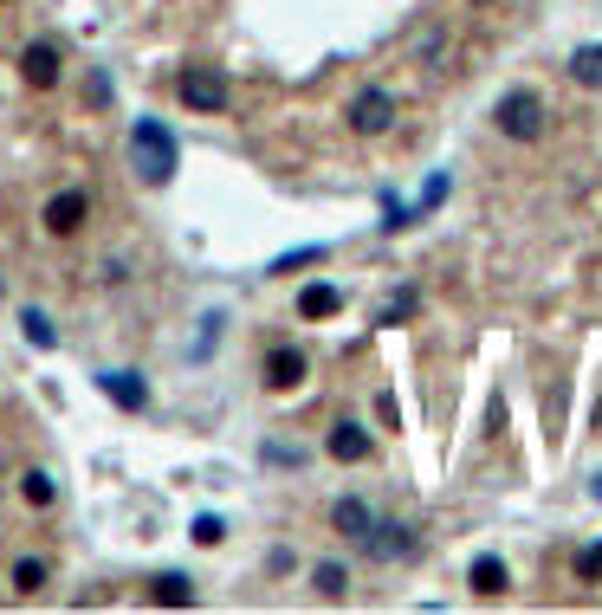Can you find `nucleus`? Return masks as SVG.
<instances>
[{"mask_svg": "<svg viewBox=\"0 0 602 615\" xmlns=\"http://www.w3.org/2000/svg\"><path fill=\"white\" fill-rule=\"evenodd\" d=\"M175 162H182V149H175L169 123L136 117V123H130V169H136V182H143V188H162V182L175 175Z\"/></svg>", "mask_w": 602, "mask_h": 615, "instance_id": "f257e3e1", "label": "nucleus"}, {"mask_svg": "<svg viewBox=\"0 0 602 615\" xmlns=\"http://www.w3.org/2000/svg\"><path fill=\"white\" fill-rule=\"evenodd\" d=\"M492 123H499V136H512V143H538V136L551 130V104H544L531 85H518V91H505V98L492 104Z\"/></svg>", "mask_w": 602, "mask_h": 615, "instance_id": "f03ea898", "label": "nucleus"}, {"mask_svg": "<svg viewBox=\"0 0 602 615\" xmlns=\"http://www.w3.org/2000/svg\"><path fill=\"white\" fill-rule=\"evenodd\" d=\"M175 91H182V104H188V111H201V117L227 111V78L208 72V65H188V72L175 78Z\"/></svg>", "mask_w": 602, "mask_h": 615, "instance_id": "7ed1b4c3", "label": "nucleus"}, {"mask_svg": "<svg viewBox=\"0 0 602 615\" xmlns=\"http://www.w3.org/2000/svg\"><path fill=\"white\" fill-rule=\"evenodd\" d=\"M395 123V91H382V85H369L350 98V130L357 136H382Z\"/></svg>", "mask_w": 602, "mask_h": 615, "instance_id": "20e7f679", "label": "nucleus"}, {"mask_svg": "<svg viewBox=\"0 0 602 615\" xmlns=\"http://www.w3.org/2000/svg\"><path fill=\"white\" fill-rule=\"evenodd\" d=\"M85 214H91V201L78 195V188H59V195L39 208V221H46V234H59V240H72L78 227H85Z\"/></svg>", "mask_w": 602, "mask_h": 615, "instance_id": "39448f33", "label": "nucleus"}, {"mask_svg": "<svg viewBox=\"0 0 602 615\" xmlns=\"http://www.w3.org/2000/svg\"><path fill=\"white\" fill-rule=\"evenodd\" d=\"M415 531L408 525H395V518H376V525H369V538H363V551L376 557V564H395V557H415Z\"/></svg>", "mask_w": 602, "mask_h": 615, "instance_id": "423d86ee", "label": "nucleus"}, {"mask_svg": "<svg viewBox=\"0 0 602 615\" xmlns=\"http://www.w3.org/2000/svg\"><path fill=\"white\" fill-rule=\"evenodd\" d=\"M98 389L111 395L123 415H143V408H149V382L136 376V369H104V376H98Z\"/></svg>", "mask_w": 602, "mask_h": 615, "instance_id": "0eeeda50", "label": "nucleus"}, {"mask_svg": "<svg viewBox=\"0 0 602 615\" xmlns=\"http://www.w3.org/2000/svg\"><path fill=\"white\" fill-rule=\"evenodd\" d=\"M20 72H26L33 91H52L59 85V46H52V39H33V46L20 52Z\"/></svg>", "mask_w": 602, "mask_h": 615, "instance_id": "6e6552de", "label": "nucleus"}, {"mask_svg": "<svg viewBox=\"0 0 602 615\" xmlns=\"http://www.w3.org/2000/svg\"><path fill=\"white\" fill-rule=\"evenodd\" d=\"M305 350H298V344H279V350H272V357H266V382H272V389H298V382H305Z\"/></svg>", "mask_w": 602, "mask_h": 615, "instance_id": "1a4fd4ad", "label": "nucleus"}, {"mask_svg": "<svg viewBox=\"0 0 602 615\" xmlns=\"http://www.w3.org/2000/svg\"><path fill=\"white\" fill-rule=\"evenodd\" d=\"M324 447H331V460L357 467V460H369V428H363V421H337V428H331V441H324Z\"/></svg>", "mask_w": 602, "mask_h": 615, "instance_id": "9d476101", "label": "nucleus"}, {"mask_svg": "<svg viewBox=\"0 0 602 615\" xmlns=\"http://www.w3.org/2000/svg\"><path fill=\"white\" fill-rule=\"evenodd\" d=\"M331 525L344 531L350 544H363V538H369V525H376V512H369L363 499H337V505H331Z\"/></svg>", "mask_w": 602, "mask_h": 615, "instance_id": "9b49d317", "label": "nucleus"}, {"mask_svg": "<svg viewBox=\"0 0 602 615\" xmlns=\"http://www.w3.org/2000/svg\"><path fill=\"white\" fill-rule=\"evenodd\" d=\"M20 499L33 505V512H52V505H59V480H52L46 467H26L20 473Z\"/></svg>", "mask_w": 602, "mask_h": 615, "instance_id": "f8f14e48", "label": "nucleus"}, {"mask_svg": "<svg viewBox=\"0 0 602 615\" xmlns=\"http://www.w3.org/2000/svg\"><path fill=\"white\" fill-rule=\"evenodd\" d=\"M337 311H344V292H337V285H305V292H298V318H337Z\"/></svg>", "mask_w": 602, "mask_h": 615, "instance_id": "ddd939ff", "label": "nucleus"}, {"mask_svg": "<svg viewBox=\"0 0 602 615\" xmlns=\"http://www.w3.org/2000/svg\"><path fill=\"white\" fill-rule=\"evenodd\" d=\"M447 52H454V39H447V26H421L415 33V65H428V72H441Z\"/></svg>", "mask_w": 602, "mask_h": 615, "instance_id": "4468645a", "label": "nucleus"}, {"mask_svg": "<svg viewBox=\"0 0 602 615\" xmlns=\"http://www.w3.org/2000/svg\"><path fill=\"white\" fill-rule=\"evenodd\" d=\"M149 603H169V609H188V603H195V583H188L182 570H162V577L149 583Z\"/></svg>", "mask_w": 602, "mask_h": 615, "instance_id": "2eb2a0df", "label": "nucleus"}, {"mask_svg": "<svg viewBox=\"0 0 602 615\" xmlns=\"http://www.w3.org/2000/svg\"><path fill=\"white\" fill-rule=\"evenodd\" d=\"M20 337H26L33 350H59V324H52L39 305H26V311H20Z\"/></svg>", "mask_w": 602, "mask_h": 615, "instance_id": "dca6fc26", "label": "nucleus"}, {"mask_svg": "<svg viewBox=\"0 0 602 615\" xmlns=\"http://www.w3.org/2000/svg\"><path fill=\"white\" fill-rule=\"evenodd\" d=\"M318 259H331V246H324V240H311V246H292V253H279V259H272V279H285V272H298V266H318Z\"/></svg>", "mask_w": 602, "mask_h": 615, "instance_id": "f3484780", "label": "nucleus"}, {"mask_svg": "<svg viewBox=\"0 0 602 615\" xmlns=\"http://www.w3.org/2000/svg\"><path fill=\"white\" fill-rule=\"evenodd\" d=\"M467 583H473V596H499L505 590V564H499V557H473Z\"/></svg>", "mask_w": 602, "mask_h": 615, "instance_id": "a211bd4d", "label": "nucleus"}, {"mask_svg": "<svg viewBox=\"0 0 602 615\" xmlns=\"http://www.w3.org/2000/svg\"><path fill=\"white\" fill-rule=\"evenodd\" d=\"M415 311H421V292H415V285H402V292H395L389 305L376 311V324H408V318H415Z\"/></svg>", "mask_w": 602, "mask_h": 615, "instance_id": "6ab92c4d", "label": "nucleus"}, {"mask_svg": "<svg viewBox=\"0 0 602 615\" xmlns=\"http://www.w3.org/2000/svg\"><path fill=\"white\" fill-rule=\"evenodd\" d=\"M570 78H577V85H602V46H577V52H570Z\"/></svg>", "mask_w": 602, "mask_h": 615, "instance_id": "aec40b11", "label": "nucleus"}, {"mask_svg": "<svg viewBox=\"0 0 602 615\" xmlns=\"http://www.w3.org/2000/svg\"><path fill=\"white\" fill-rule=\"evenodd\" d=\"M46 577H52V570L39 564V557H20V564H13V590H20V596H39V590H46Z\"/></svg>", "mask_w": 602, "mask_h": 615, "instance_id": "412c9836", "label": "nucleus"}, {"mask_svg": "<svg viewBox=\"0 0 602 615\" xmlns=\"http://www.w3.org/2000/svg\"><path fill=\"white\" fill-rule=\"evenodd\" d=\"M311 583H318V596H331V603H337V596L350 590V570L344 564H318V570H311Z\"/></svg>", "mask_w": 602, "mask_h": 615, "instance_id": "4be33fe9", "label": "nucleus"}, {"mask_svg": "<svg viewBox=\"0 0 602 615\" xmlns=\"http://www.w3.org/2000/svg\"><path fill=\"white\" fill-rule=\"evenodd\" d=\"M408 221H415V208L395 201V195H382V234H395V227H408Z\"/></svg>", "mask_w": 602, "mask_h": 615, "instance_id": "5701e85b", "label": "nucleus"}, {"mask_svg": "<svg viewBox=\"0 0 602 615\" xmlns=\"http://www.w3.org/2000/svg\"><path fill=\"white\" fill-rule=\"evenodd\" d=\"M577 577L583 583H602V544H583V551H577Z\"/></svg>", "mask_w": 602, "mask_h": 615, "instance_id": "b1692460", "label": "nucleus"}, {"mask_svg": "<svg viewBox=\"0 0 602 615\" xmlns=\"http://www.w3.org/2000/svg\"><path fill=\"white\" fill-rule=\"evenodd\" d=\"M188 538H195V544H221V538H227V525H221V518H214V512H201Z\"/></svg>", "mask_w": 602, "mask_h": 615, "instance_id": "393cba45", "label": "nucleus"}, {"mask_svg": "<svg viewBox=\"0 0 602 615\" xmlns=\"http://www.w3.org/2000/svg\"><path fill=\"white\" fill-rule=\"evenodd\" d=\"M221 311H208V318H201V344H195V357H208V350H214V337H221Z\"/></svg>", "mask_w": 602, "mask_h": 615, "instance_id": "a878e982", "label": "nucleus"}, {"mask_svg": "<svg viewBox=\"0 0 602 615\" xmlns=\"http://www.w3.org/2000/svg\"><path fill=\"white\" fill-rule=\"evenodd\" d=\"M590 492H596V499H602V473H596V480H590Z\"/></svg>", "mask_w": 602, "mask_h": 615, "instance_id": "bb28decb", "label": "nucleus"}]
</instances>
